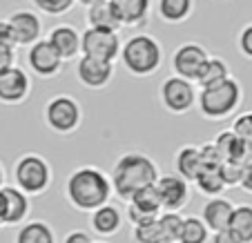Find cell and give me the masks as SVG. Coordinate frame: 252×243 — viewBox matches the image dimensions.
<instances>
[{"label": "cell", "mask_w": 252, "mask_h": 243, "mask_svg": "<svg viewBox=\"0 0 252 243\" xmlns=\"http://www.w3.org/2000/svg\"><path fill=\"white\" fill-rule=\"evenodd\" d=\"M9 25L16 38V47H29L43 36V20L32 9H18L9 16Z\"/></svg>", "instance_id": "14"}, {"label": "cell", "mask_w": 252, "mask_h": 243, "mask_svg": "<svg viewBox=\"0 0 252 243\" xmlns=\"http://www.w3.org/2000/svg\"><path fill=\"white\" fill-rule=\"evenodd\" d=\"M76 2L83 7H92V5H98V2H105V0H76Z\"/></svg>", "instance_id": "44"}, {"label": "cell", "mask_w": 252, "mask_h": 243, "mask_svg": "<svg viewBox=\"0 0 252 243\" xmlns=\"http://www.w3.org/2000/svg\"><path fill=\"white\" fill-rule=\"evenodd\" d=\"M0 45L2 47H16V38L11 31L9 20H0Z\"/></svg>", "instance_id": "40"}, {"label": "cell", "mask_w": 252, "mask_h": 243, "mask_svg": "<svg viewBox=\"0 0 252 243\" xmlns=\"http://www.w3.org/2000/svg\"><path fill=\"white\" fill-rule=\"evenodd\" d=\"M5 167H2V163H0V187H2V185H5Z\"/></svg>", "instance_id": "45"}, {"label": "cell", "mask_w": 252, "mask_h": 243, "mask_svg": "<svg viewBox=\"0 0 252 243\" xmlns=\"http://www.w3.org/2000/svg\"><path fill=\"white\" fill-rule=\"evenodd\" d=\"M157 11L163 23L167 25H181L194 11V0H158Z\"/></svg>", "instance_id": "24"}, {"label": "cell", "mask_w": 252, "mask_h": 243, "mask_svg": "<svg viewBox=\"0 0 252 243\" xmlns=\"http://www.w3.org/2000/svg\"><path fill=\"white\" fill-rule=\"evenodd\" d=\"M199 150H201V161H203V165H221V163H223L219 150H217V145H214L212 141L199 145Z\"/></svg>", "instance_id": "36"}, {"label": "cell", "mask_w": 252, "mask_h": 243, "mask_svg": "<svg viewBox=\"0 0 252 243\" xmlns=\"http://www.w3.org/2000/svg\"><path fill=\"white\" fill-rule=\"evenodd\" d=\"M152 243H176V241H172V239H165V237H161V239H157V241H152Z\"/></svg>", "instance_id": "46"}, {"label": "cell", "mask_w": 252, "mask_h": 243, "mask_svg": "<svg viewBox=\"0 0 252 243\" xmlns=\"http://www.w3.org/2000/svg\"><path fill=\"white\" fill-rule=\"evenodd\" d=\"M232 210L234 203L225 196H208L203 210H201V219L208 225L210 232H217V230H225L230 228V219H232Z\"/></svg>", "instance_id": "16"}, {"label": "cell", "mask_w": 252, "mask_h": 243, "mask_svg": "<svg viewBox=\"0 0 252 243\" xmlns=\"http://www.w3.org/2000/svg\"><path fill=\"white\" fill-rule=\"evenodd\" d=\"M47 40L52 43V47L61 54L63 61H74L81 54V31L74 29L71 25H56L49 29Z\"/></svg>", "instance_id": "17"}, {"label": "cell", "mask_w": 252, "mask_h": 243, "mask_svg": "<svg viewBox=\"0 0 252 243\" xmlns=\"http://www.w3.org/2000/svg\"><path fill=\"white\" fill-rule=\"evenodd\" d=\"M54 170L49 161L40 154H23L14 163V185L20 187L27 196H40L52 187Z\"/></svg>", "instance_id": "5"}, {"label": "cell", "mask_w": 252, "mask_h": 243, "mask_svg": "<svg viewBox=\"0 0 252 243\" xmlns=\"http://www.w3.org/2000/svg\"><path fill=\"white\" fill-rule=\"evenodd\" d=\"M192 183H194L196 190H199L203 196H219L228 190L223 179H221L219 165H203Z\"/></svg>", "instance_id": "25"}, {"label": "cell", "mask_w": 252, "mask_h": 243, "mask_svg": "<svg viewBox=\"0 0 252 243\" xmlns=\"http://www.w3.org/2000/svg\"><path fill=\"white\" fill-rule=\"evenodd\" d=\"M0 192H2V196H5V228H9V225H20L27 221L29 212H32V203H29V196L25 194L20 187L16 185H2L0 187Z\"/></svg>", "instance_id": "18"}, {"label": "cell", "mask_w": 252, "mask_h": 243, "mask_svg": "<svg viewBox=\"0 0 252 243\" xmlns=\"http://www.w3.org/2000/svg\"><path fill=\"white\" fill-rule=\"evenodd\" d=\"M125 216H127V223L132 225H141V223H148V221H154L157 216L148 214V212L138 210L134 203H127V210H125Z\"/></svg>", "instance_id": "37"}, {"label": "cell", "mask_w": 252, "mask_h": 243, "mask_svg": "<svg viewBox=\"0 0 252 243\" xmlns=\"http://www.w3.org/2000/svg\"><path fill=\"white\" fill-rule=\"evenodd\" d=\"M33 7H38V11L47 16H63L74 7L76 0H32Z\"/></svg>", "instance_id": "33"}, {"label": "cell", "mask_w": 252, "mask_h": 243, "mask_svg": "<svg viewBox=\"0 0 252 243\" xmlns=\"http://www.w3.org/2000/svg\"><path fill=\"white\" fill-rule=\"evenodd\" d=\"M110 2L114 5L123 27H138L148 23L152 0H110Z\"/></svg>", "instance_id": "19"}, {"label": "cell", "mask_w": 252, "mask_h": 243, "mask_svg": "<svg viewBox=\"0 0 252 243\" xmlns=\"http://www.w3.org/2000/svg\"><path fill=\"white\" fill-rule=\"evenodd\" d=\"M196 83L188 81L172 74L170 78L161 83L158 87V100H161L163 110L172 116H186L188 112H192L196 107Z\"/></svg>", "instance_id": "7"}, {"label": "cell", "mask_w": 252, "mask_h": 243, "mask_svg": "<svg viewBox=\"0 0 252 243\" xmlns=\"http://www.w3.org/2000/svg\"><path fill=\"white\" fill-rule=\"evenodd\" d=\"M232 129L248 148H252V112H243L232 121Z\"/></svg>", "instance_id": "34"}, {"label": "cell", "mask_w": 252, "mask_h": 243, "mask_svg": "<svg viewBox=\"0 0 252 243\" xmlns=\"http://www.w3.org/2000/svg\"><path fill=\"white\" fill-rule=\"evenodd\" d=\"M85 20L87 27H98V29H112V31H121L123 23H121L119 14H116L114 5L110 0L98 2V5L85 7Z\"/></svg>", "instance_id": "21"}, {"label": "cell", "mask_w": 252, "mask_h": 243, "mask_svg": "<svg viewBox=\"0 0 252 243\" xmlns=\"http://www.w3.org/2000/svg\"><path fill=\"white\" fill-rule=\"evenodd\" d=\"M32 94V78L23 67L11 65L0 74V103L2 105H20Z\"/></svg>", "instance_id": "13"}, {"label": "cell", "mask_w": 252, "mask_h": 243, "mask_svg": "<svg viewBox=\"0 0 252 243\" xmlns=\"http://www.w3.org/2000/svg\"><path fill=\"white\" fill-rule=\"evenodd\" d=\"M5 196H2V192H0V228H5Z\"/></svg>", "instance_id": "43"}, {"label": "cell", "mask_w": 252, "mask_h": 243, "mask_svg": "<svg viewBox=\"0 0 252 243\" xmlns=\"http://www.w3.org/2000/svg\"><path fill=\"white\" fill-rule=\"evenodd\" d=\"M127 203H134L138 210L148 212V214H152V216H158L163 212L161 196H158V190H157V185H154V183H152V185L141 187L138 192H134L132 199H129Z\"/></svg>", "instance_id": "29"}, {"label": "cell", "mask_w": 252, "mask_h": 243, "mask_svg": "<svg viewBox=\"0 0 252 243\" xmlns=\"http://www.w3.org/2000/svg\"><path fill=\"white\" fill-rule=\"evenodd\" d=\"M230 230L241 239L243 243H252V205H234L232 219H230Z\"/></svg>", "instance_id": "28"}, {"label": "cell", "mask_w": 252, "mask_h": 243, "mask_svg": "<svg viewBox=\"0 0 252 243\" xmlns=\"http://www.w3.org/2000/svg\"><path fill=\"white\" fill-rule=\"evenodd\" d=\"M203 167V161H201V150L199 145H181L174 154V170L179 177H183L186 181H194L199 170Z\"/></svg>", "instance_id": "20"}, {"label": "cell", "mask_w": 252, "mask_h": 243, "mask_svg": "<svg viewBox=\"0 0 252 243\" xmlns=\"http://www.w3.org/2000/svg\"><path fill=\"white\" fill-rule=\"evenodd\" d=\"M112 196L114 190H112L110 174L96 165H81L71 170L65 181V199L78 212L90 214L98 205L112 201Z\"/></svg>", "instance_id": "1"}, {"label": "cell", "mask_w": 252, "mask_h": 243, "mask_svg": "<svg viewBox=\"0 0 252 243\" xmlns=\"http://www.w3.org/2000/svg\"><path fill=\"white\" fill-rule=\"evenodd\" d=\"M16 65V47H2L0 45V74Z\"/></svg>", "instance_id": "41"}, {"label": "cell", "mask_w": 252, "mask_h": 243, "mask_svg": "<svg viewBox=\"0 0 252 243\" xmlns=\"http://www.w3.org/2000/svg\"><path fill=\"white\" fill-rule=\"evenodd\" d=\"M158 165L154 163L152 156L143 152H125L116 158L114 167H112L110 181H112V190L119 196L121 201L127 203L132 199L134 192H138L141 187L152 185L158 179Z\"/></svg>", "instance_id": "2"}, {"label": "cell", "mask_w": 252, "mask_h": 243, "mask_svg": "<svg viewBox=\"0 0 252 243\" xmlns=\"http://www.w3.org/2000/svg\"><path fill=\"white\" fill-rule=\"evenodd\" d=\"M45 125L58 136H69L78 132L83 123V107L74 96L69 94H56L47 100L45 105Z\"/></svg>", "instance_id": "6"}, {"label": "cell", "mask_w": 252, "mask_h": 243, "mask_svg": "<svg viewBox=\"0 0 252 243\" xmlns=\"http://www.w3.org/2000/svg\"><path fill=\"white\" fill-rule=\"evenodd\" d=\"M121 45H123V40H121L119 31H112V29L87 27L81 33V54H85V56L114 62L121 54Z\"/></svg>", "instance_id": "8"}, {"label": "cell", "mask_w": 252, "mask_h": 243, "mask_svg": "<svg viewBox=\"0 0 252 243\" xmlns=\"http://www.w3.org/2000/svg\"><path fill=\"white\" fill-rule=\"evenodd\" d=\"M94 243H107V241H94Z\"/></svg>", "instance_id": "48"}, {"label": "cell", "mask_w": 252, "mask_h": 243, "mask_svg": "<svg viewBox=\"0 0 252 243\" xmlns=\"http://www.w3.org/2000/svg\"><path fill=\"white\" fill-rule=\"evenodd\" d=\"M123 67L134 78H148L161 69L163 65V47L150 33H134L121 45L119 54Z\"/></svg>", "instance_id": "4"}, {"label": "cell", "mask_w": 252, "mask_h": 243, "mask_svg": "<svg viewBox=\"0 0 252 243\" xmlns=\"http://www.w3.org/2000/svg\"><path fill=\"white\" fill-rule=\"evenodd\" d=\"M157 190L158 196H161V208L163 210H170V212H181L188 203H190V181H186L183 177L179 174H158L157 179Z\"/></svg>", "instance_id": "12"}, {"label": "cell", "mask_w": 252, "mask_h": 243, "mask_svg": "<svg viewBox=\"0 0 252 243\" xmlns=\"http://www.w3.org/2000/svg\"><path fill=\"white\" fill-rule=\"evenodd\" d=\"M210 58L208 49L199 43H183L181 47H176L174 54H172V72L176 76L181 78H188V81H194L199 78L201 69H203L205 61Z\"/></svg>", "instance_id": "10"}, {"label": "cell", "mask_w": 252, "mask_h": 243, "mask_svg": "<svg viewBox=\"0 0 252 243\" xmlns=\"http://www.w3.org/2000/svg\"><path fill=\"white\" fill-rule=\"evenodd\" d=\"M14 243H58V241L52 225L43 219H36L20 223L18 232L14 237Z\"/></svg>", "instance_id": "22"}, {"label": "cell", "mask_w": 252, "mask_h": 243, "mask_svg": "<svg viewBox=\"0 0 252 243\" xmlns=\"http://www.w3.org/2000/svg\"><path fill=\"white\" fill-rule=\"evenodd\" d=\"M114 72L116 67L112 61L85 56V54H81V58L76 62V78L87 90H105L114 78Z\"/></svg>", "instance_id": "11"}, {"label": "cell", "mask_w": 252, "mask_h": 243, "mask_svg": "<svg viewBox=\"0 0 252 243\" xmlns=\"http://www.w3.org/2000/svg\"><path fill=\"white\" fill-rule=\"evenodd\" d=\"M243 167H246L243 161H223L221 163L219 172H221V179H223L225 187H239L241 177H243Z\"/></svg>", "instance_id": "32"}, {"label": "cell", "mask_w": 252, "mask_h": 243, "mask_svg": "<svg viewBox=\"0 0 252 243\" xmlns=\"http://www.w3.org/2000/svg\"><path fill=\"white\" fill-rule=\"evenodd\" d=\"M212 143L217 145V150H219V154H221L223 161H243V163L248 161V152H250V148L243 143L232 129H223V132H219Z\"/></svg>", "instance_id": "23"}, {"label": "cell", "mask_w": 252, "mask_h": 243, "mask_svg": "<svg viewBox=\"0 0 252 243\" xmlns=\"http://www.w3.org/2000/svg\"><path fill=\"white\" fill-rule=\"evenodd\" d=\"M161 225H158V216L154 221H148V223L141 225H132V239L134 243H152L157 239H161Z\"/></svg>", "instance_id": "31"}, {"label": "cell", "mask_w": 252, "mask_h": 243, "mask_svg": "<svg viewBox=\"0 0 252 243\" xmlns=\"http://www.w3.org/2000/svg\"><path fill=\"white\" fill-rule=\"evenodd\" d=\"M158 225H161V234H163V237L176 241V239H179V232H181V225H183L181 212L163 210L161 214H158Z\"/></svg>", "instance_id": "30"}, {"label": "cell", "mask_w": 252, "mask_h": 243, "mask_svg": "<svg viewBox=\"0 0 252 243\" xmlns=\"http://www.w3.org/2000/svg\"><path fill=\"white\" fill-rule=\"evenodd\" d=\"M243 100V87L234 76L210 87H199L196 107L205 121H225L237 114Z\"/></svg>", "instance_id": "3"}, {"label": "cell", "mask_w": 252, "mask_h": 243, "mask_svg": "<svg viewBox=\"0 0 252 243\" xmlns=\"http://www.w3.org/2000/svg\"><path fill=\"white\" fill-rule=\"evenodd\" d=\"M237 45H239V52H241L248 61H252V23H248L246 27L239 31Z\"/></svg>", "instance_id": "35"}, {"label": "cell", "mask_w": 252, "mask_h": 243, "mask_svg": "<svg viewBox=\"0 0 252 243\" xmlns=\"http://www.w3.org/2000/svg\"><path fill=\"white\" fill-rule=\"evenodd\" d=\"M248 161H252V148H250V152H248Z\"/></svg>", "instance_id": "47"}, {"label": "cell", "mask_w": 252, "mask_h": 243, "mask_svg": "<svg viewBox=\"0 0 252 243\" xmlns=\"http://www.w3.org/2000/svg\"><path fill=\"white\" fill-rule=\"evenodd\" d=\"M230 76H232V74H230L228 62L219 56H210L208 61H205L203 69H201L196 83H199V87H210V85H217V83L225 81V78H230Z\"/></svg>", "instance_id": "26"}, {"label": "cell", "mask_w": 252, "mask_h": 243, "mask_svg": "<svg viewBox=\"0 0 252 243\" xmlns=\"http://www.w3.org/2000/svg\"><path fill=\"white\" fill-rule=\"evenodd\" d=\"M63 243H94V239H92V234L87 232V230H69V232L63 237Z\"/></svg>", "instance_id": "39"}, {"label": "cell", "mask_w": 252, "mask_h": 243, "mask_svg": "<svg viewBox=\"0 0 252 243\" xmlns=\"http://www.w3.org/2000/svg\"><path fill=\"white\" fill-rule=\"evenodd\" d=\"M123 223H125V216L121 212V208L110 203V201L90 212V228L100 239L116 237L121 232V228H123Z\"/></svg>", "instance_id": "15"}, {"label": "cell", "mask_w": 252, "mask_h": 243, "mask_svg": "<svg viewBox=\"0 0 252 243\" xmlns=\"http://www.w3.org/2000/svg\"><path fill=\"white\" fill-rule=\"evenodd\" d=\"M27 65L33 76L47 81V78H54L63 72L65 61H63L61 54L52 47V43H49L47 38H38L36 43H32L27 47Z\"/></svg>", "instance_id": "9"}, {"label": "cell", "mask_w": 252, "mask_h": 243, "mask_svg": "<svg viewBox=\"0 0 252 243\" xmlns=\"http://www.w3.org/2000/svg\"><path fill=\"white\" fill-rule=\"evenodd\" d=\"M208 243H243V241L230 228H225V230H217V232L210 234Z\"/></svg>", "instance_id": "38"}, {"label": "cell", "mask_w": 252, "mask_h": 243, "mask_svg": "<svg viewBox=\"0 0 252 243\" xmlns=\"http://www.w3.org/2000/svg\"><path fill=\"white\" fill-rule=\"evenodd\" d=\"M210 234L212 232L203 223V219L190 214V216H183V225H181V232H179L176 243H208Z\"/></svg>", "instance_id": "27"}, {"label": "cell", "mask_w": 252, "mask_h": 243, "mask_svg": "<svg viewBox=\"0 0 252 243\" xmlns=\"http://www.w3.org/2000/svg\"><path fill=\"white\" fill-rule=\"evenodd\" d=\"M243 192L252 194V161H246V167H243V177H241V183H239Z\"/></svg>", "instance_id": "42"}]
</instances>
